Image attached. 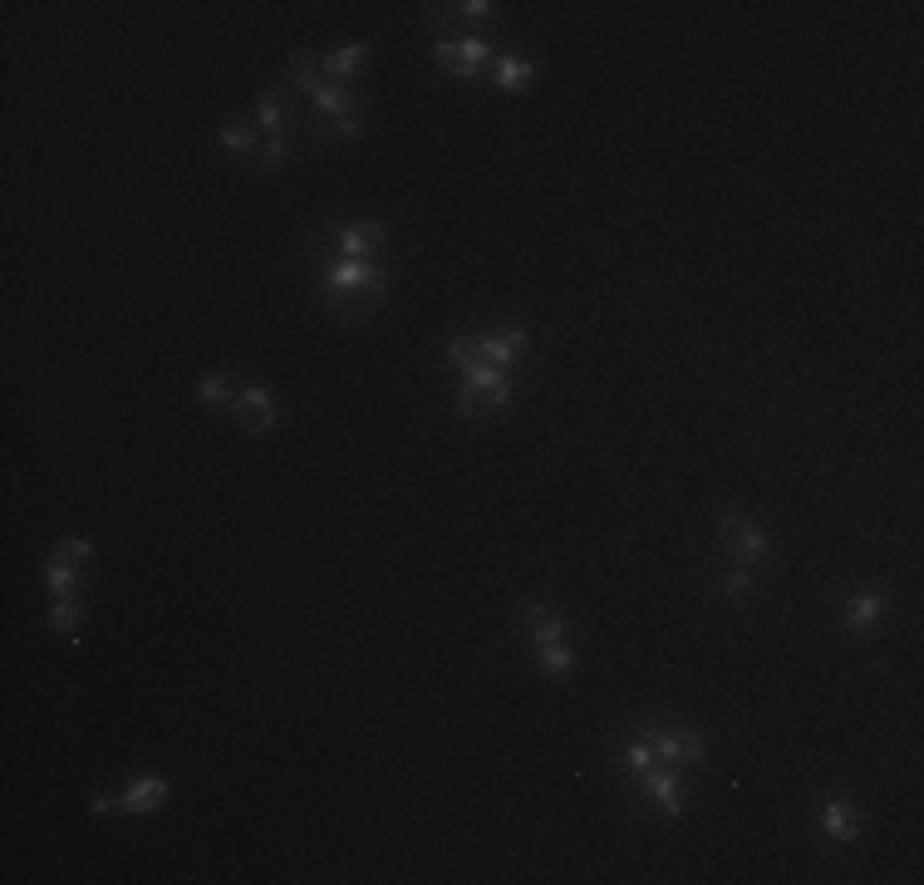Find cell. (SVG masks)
Listing matches in <instances>:
<instances>
[{
	"label": "cell",
	"mask_w": 924,
	"mask_h": 885,
	"mask_svg": "<svg viewBox=\"0 0 924 885\" xmlns=\"http://www.w3.org/2000/svg\"><path fill=\"white\" fill-rule=\"evenodd\" d=\"M507 398H512L507 369H492V364H472L468 374H462V388H457V408H462L468 418L497 413Z\"/></svg>",
	"instance_id": "cell-1"
},
{
	"label": "cell",
	"mask_w": 924,
	"mask_h": 885,
	"mask_svg": "<svg viewBox=\"0 0 924 885\" xmlns=\"http://www.w3.org/2000/svg\"><path fill=\"white\" fill-rule=\"evenodd\" d=\"M723 551L737 561V566H747V561H757L767 551V537H762V527H757L753 517H743V512H728L723 517Z\"/></svg>",
	"instance_id": "cell-2"
},
{
	"label": "cell",
	"mask_w": 924,
	"mask_h": 885,
	"mask_svg": "<svg viewBox=\"0 0 924 885\" xmlns=\"http://www.w3.org/2000/svg\"><path fill=\"white\" fill-rule=\"evenodd\" d=\"M433 54H437V64H443L447 74H457V79H472V74H478V64L487 60V40H478V35H462V40H443Z\"/></svg>",
	"instance_id": "cell-3"
},
{
	"label": "cell",
	"mask_w": 924,
	"mask_h": 885,
	"mask_svg": "<svg viewBox=\"0 0 924 885\" xmlns=\"http://www.w3.org/2000/svg\"><path fill=\"white\" fill-rule=\"evenodd\" d=\"M231 408H237V423L246 428V433H266V428L276 423V398H271L266 388H241Z\"/></svg>",
	"instance_id": "cell-4"
},
{
	"label": "cell",
	"mask_w": 924,
	"mask_h": 885,
	"mask_svg": "<svg viewBox=\"0 0 924 885\" xmlns=\"http://www.w3.org/2000/svg\"><path fill=\"white\" fill-rule=\"evenodd\" d=\"M478 339H482V364H492V369H507L527 349V330H517V325L497 330V335H478Z\"/></svg>",
	"instance_id": "cell-5"
},
{
	"label": "cell",
	"mask_w": 924,
	"mask_h": 885,
	"mask_svg": "<svg viewBox=\"0 0 924 885\" xmlns=\"http://www.w3.org/2000/svg\"><path fill=\"white\" fill-rule=\"evenodd\" d=\"M639 787H645V797L654 806H664L669 816H678L684 812V797H678V782H674V772H664V767H649V772H639Z\"/></svg>",
	"instance_id": "cell-6"
},
{
	"label": "cell",
	"mask_w": 924,
	"mask_h": 885,
	"mask_svg": "<svg viewBox=\"0 0 924 885\" xmlns=\"http://www.w3.org/2000/svg\"><path fill=\"white\" fill-rule=\"evenodd\" d=\"M379 246H384V227H379V221H354V227L339 231V251H345V261L374 256Z\"/></svg>",
	"instance_id": "cell-7"
},
{
	"label": "cell",
	"mask_w": 924,
	"mask_h": 885,
	"mask_svg": "<svg viewBox=\"0 0 924 885\" xmlns=\"http://www.w3.org/2000/svg\"><path fill=\"white\" fill-rule=\"evenodd\" d=\"M162 802H168V782H162V777H138V782L123 792V812H133V816L158 812Z\"/></svg>",
	"instance_id": "cell-8"
},
{
	"label": "cell",
	"mask_w": 924,
	"mask_h": 885,
	"mask_svg": "<svg viewBox=\"0 0 924 885\" xmlns=\"http://www.w3.org/2000/svg\"><path fill=\"white\" fill-rule=\"evenodd\" d=\"M654 753L664 757V763H698V757H703V738L688 733V728H674V733L654 738Z\"/></svg>",
	"instance_id": "cell-9"
},
{
	"label": "cell",
	"mask_w": 924,
	"mask_h": 885,
	"mask_svg": "<svg viewBox=\"0 0 924 885\" xmlns=\"http://www.w3.org/2000/svg\"><path fill=\"white\" fill-rule=\"evenodd\" d=\"M880 610H885V596H875V590H861V596L845 600V615H841V620H845V630H865L875 615H880Z\"/></svg>",
	"instance_id": "cell-10"
},
{
	"label": "cell",
	"mask_w": 924,
	"mask_h": 885,
	"mask_svg": "<svg viewBox=\"0 0 924 885\" xmlns=\"http://www.w3.org/2000/svg\"><path fill=\"white\" fill-rule=\"evenodd\" d=\"M79 620H84L79 596H54V610H50V630H54V635H70V639H74Z\"/></svg>",
	"instance_id": "cell-11"
},
{
	"label": "cell",
	"mask_w": 924,
	"mask_h": 885,
	"mask_svg": "<svg viewBox=\"0 0 924 885\" xmlns=\"http://www.w3.org/2000/svg\"><path fill=\"white\" fill-rule=\"evenodd\" d=\"M826 836H831V841H851L855 836V812L841 802V797L826 802Z\"/></svg>",
	"instance_id": "cell-12"
},
{
	"label": "cell",
	"mask_w": 924,
	"mask_h": 885,
	"mask_svg": "<svg viewBox=\"0 0 924 885\" xmlns=\"http://www.w3.org/2000/svg\"><path fill=\"white\" fill-rule=\"evenodd\" d=\"M620 763H625L629 772H649V767L659 763V753H654V733H639L635 743L625 747V757H620Z\"/></svg>",
	"instance_id": "cell-13"
},
{
	"label": "cell",
	"mask_w": 924,
	"mask_h": 885,
	"mask_svg": "<svg viewBox=\"0 0 924 885\" xmlns=\"http://www.w3.org/2000/svg\"><path fill=\"white\" fill-rule=\"evenodd\" d=\"M527 630L537 635V645H541V639H561V615L551 605H531L527 610Z\"/></svg>",
	"instance_id": "cell-14"
},
{
	"label": "cell",
	"mask_w": 924,
	"mask_h": 885,
	"mask_svg": "<svg viewBox=\"0 0 924 885\" xmlns=\"http://www.w3.org/2000/svg\"><path fill=\"white\" fill-rule=\"evenodd\" d=\"M315 109L329 113V119L339 123V119H349V94L339 89V84H320V89H315Z\"/></svg>",
	"instance_id": "cell-15"
},
{
	"label": "cell",
	"mask_w": 924,
	"mask_h": 885,
	"mask_svg": "<svg viewBox=\"0 0 924 885\" xmlns=\"http://www.w3.org/2000/svg\"><path fill=\"white\" fill-rule=\"evenodd\" d=\"M359 60H364V45H345V50H335L325 60V74L329 79H349V74L359 70Z\"/></svg>",
	"instance_id": "cell-16"
},
{
	"label": "cell",
	"mask_w": 924,
	"mask_h": 885,
	"mask_svg": "<svg viewBox=\"0 0 924 885\" xmlns=\"http://www.w3.org/2000/svg\"><path fill=\"white\" fill-rule=\"evenodd\" d=\"M537 659H541V669H546V674H556V679L570 669V649L561 645V639H541V645H537Z\"/></svg>",
	"instance_id": "cell-17"
},
{
	"label": "cell",
	"mask_w": 924,
	"mask_h": 885,
	"mask_svg": "<svg viewBox=\"0 0 924 885\" xmlns=\"http://www.w3.org/2000/svg\"><path fill=\"white\" fill-rule=\"evenodd\" d=\"M447 359H453L462 374H468L472 364H482V339H472V335H457L453 345H447Z\"/></svg>",
	"instance_id": "cell-18"
},
{
	"label": "cell",
	"mask_w": 924,
	"mask_h": 885,
	"mask_svg": "<svg viewBox=\"0 0 924 885\" xmlns=\"http://www.w3.org/2000/svg\"><path fill=\"white\" fill-rule=\"evenodd\" d=\"M527 79H531V64H527V60H502V64H497V89L517 94Z\"/></svg>",
	"instance_id": "cell-19"
},
{
	"label": "cell",
	"mask_w": 924,
	"mask_h": 885,
	"mask_svg": "<svg viewBox=\"0 0 924 885\" xmlns=\"http://www.w3.org/2000/svg\"><path fill=\"white\" fill-rule=\"evenodd\" d=\"M290 79H296L300 89H310V94H315V89H320V64H315V54H305V50H300L296 60H290Z\"/></svg>",
	"instance_id": "cell-20"
},
{
	"label": "cell",
	"mask_w": 924,
	"mask_h": 885,
	"mask_svg": "<svg viewBox=\"0 0 924 885\" xmlns=\"http://www.w3.org/2000/svg\"><path fill=\"white\" fill-rule=\"evenodd\" d=\"M261 129H266V138L271 133H286V104H280V94L261 99Z\"/></svg>",
	"instance_id": "cell-21"
},
{
	"label": "cell",
	"mask_w": 924,
	"mask_h": 885,
	"mask_svg": "<svg viewBox=\"0 0 924 885\" xmlns=\"http://www.w3.org/2000/svg\"><path fill=\"white\" fill-rule=\"evenodd\" d=\"M45 586H50L54 596H74V586H79V580H74V566L50 561V566H45Z\"/></svg>",
	"instance_id": "cell-22"
},
{
	"label": "cell",
	"mask_w": 924,
	"mask_h": 885,
	"mask_svg": "<svg viewBox=\"0 0 924 885\" xmlns=\"http://www.w3.org/2000/svg\"><path fill=\"white\" fill-rule=\"evenodd\" d=\"M221 148L251 153V148H256V129H246V123H227V129H221Z\"/></svg>",
	"instance_id": "cell-23"
},
{
	"label": "cell",
	"mask_w": 924,
	"mask_h": 885,
	"mask_svg": "<svg viewBox=\"0 0 924 885\" xmlns=\"http://www.w3.org/2000/svg\"><path fill=\"white\" fill-rule=\"evenodd\" d=\"M94 551H89V541H74V537H64L60 547H54V561H64V566H84Z\"/></svg>",
	"instance_id": "cell-24"
},
{
	"label": "cell",
	"mask_w": 924,
	"mask_h": 885,
	"mask_svg": "<svg viewBox=\"0 0 924 885\" xmlns=\"http://www.w3.org/2000/svg\"><path fill=\"white\" fill-rule=\"evenodd\" d=\"M197 394H202V404H207V408H217V404H227V398H237V394L227 388V379H221V374H207Z\"/></svg>",
	"instance_id": "cell-25"
},
{
	"label": "cell",
	"mask_w": 924,
	"mask_h": 885,
	"mask_svg": "<svg viewBox=\"0 0 924 885\" xmlns=\"http://www.w3.org/2000/svg\"><path fill=\"white\" fill-rule=\"evenodd\" d=\"M723 590H728V600H743V596H747V566H737V571H728V580H723Z\"/></svg>",
	"instance_id": "cell-26"
},
{
	"label": "cell",
	"mask_w": 924,
	"mask_h": 885,
	"mask_svg": "<svg viewBox=\"0 0 924 885\" xmlns=\"http://www.w3.org/2000/svg\"><path fill=\"white\" fill-rule=\"evenodd\" d=\"M113 806H123V797L119 792H104V787H99V792H94V812H113Z\"/></svg>",
	"instance_id": "cell-27"
},
{
	"label": "cell",
	"mask_w": 924,
	"mask_h": 885,
	"mask_svg": "<svg viewBox=\"0 0 924 885\" xmlns=\"http://www.w3.org/2000/svg\"><path fill=\"white\" fill-rule=\"evenodd\" d=\"M457 15H468V21H482V15H492L487 0H468V5H457Z\"/></svg>",
	"instance_id": "cell-28"
},
{
	"label": "cell",
	"mask_w": 924,
	"mask_h": 885,
	"mask_svg": "<svg viewBox=\"0 0 924 885\" xmlns=\"http://www.w3.org/2000/svg\"><path fill=\"white\" fill-rule=\"evenodd\" d=\"M266 158L271 163H286V138H280V133H271V138H266Z\"/></svg>",
	"instance_id": "cell-29"
},
{
	"label": "cell",
	"mask_w": 924,
	"mask_h": 885,
	"mask_svg": "<svg viewBox=\"0 0 924 885\" xmlns=\"http://www.w3.org/2000/svg\"><path fill=\"white\" fill-rule=\"evenodd\" d=\"M335 133H339V138H359V119H354V113H349V119H339Z\"/></svg>",
	"instance_id": "cell-30"
}]
</instances>
